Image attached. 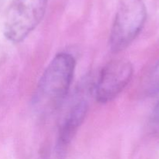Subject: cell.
<instances>
[{"instance_id":"8992f818","label":"cell","mask_w":159,"mask_h":159,"mask_svg":"<svg viewBox=\"0 0 159 159\" xmlns=\"http://www.w3.org/2000/svg\"><path fill=\"white\" fill-rule=\"evenodd\" d=\"M149 91L151 93H158L159 92V61L152 71L149 79Z\"/></svg>"},{"instance_id":"5b68a950","label":"cell","mask_w":159,"mask_h":159,"mask_svg":"<svg viewBox=\"0 0 159 159\" xmlns=\"http://www.w3.org/2000/svg\"><path fill=\"white\" fill-rule=\"evenodd\" d=\"M88 108V102L84 99L78 101L72 106L61 127L58 139L59 148H65L71 142L79 127L83 123Z\"/></svg>"},{"instance_id":"277c9868","label":"cell","mask_w":159,"mask_h":159,"mask_svg":"<svg viewBox=\"0 0 159 159\" xmlns=\"http://www.w3.org/2000/svg\"><path fill=\"white\" fill-rule=\"evenodd\" d=\"M133 66L128 61H112L102 68L95 85V96L98 102L107 103L114 99L130 82Z\"/></svg>"},{"instance_id":"6da1fadb","label":"cell","mask_w":159,"mask_h":159,"mask_svg":"<svg viewBox=\"0 0 159 159\" xmlns=\"http://www.w3.org/2000/svg\"><path fill=\"white\" fill-rule=\"evenodd\" d=\"M75 59L68 53L56 54L40 79L34 97V106L42 114L57 110L66 97L72 82Z\"/></svg>"},{"instance_id":"52a82bcc","label":"cell","mask_w":159,"mask_h":159,"mask_svg":"<svg viewBox=\"0 0 159 159\" xmlns=\"http://www.w3.org/2000/svg\"><path fill=\"white\" fill-rule=\"evenodd\" d=\"M152 119L154 122L156 124H159V102L155 107V110L153 111V115H152Z\"/></svg>"},{"instance_id":"7a4b0ae2","label":"cell","mask_w":159,"mask_h":159,"mask_svg":"<svg viewBox=\"0 0 159 159\" xmlns=\"http://www.w3.org/2000/svg\"><path fill=\"white\" fill-rule=\"evenodd\" d=\"M145 20V6L141 0H124L110 31V50L118 53L126 49L139 34Z\"/></svg>"},{"instance_id":"3957f363","label":"cell","mask_w":159,"mask_h":159,"mask_svg":"<svg viewBox=\"0 0 159 159\" xmlns=\"http://www.w3.org/2000/svg\"><path fill=\"white\" fill-rule=\"evenodd\" d=\"M48 0H15L5 22L4 34L13 43L24 40L40 23Z\"/></svg>"}]
</instances>
